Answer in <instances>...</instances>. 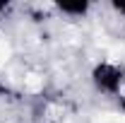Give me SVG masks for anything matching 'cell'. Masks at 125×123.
Returning a JSON list of instances; mask_svg holds the SVG:
<instances>
[{
    "label": "cell",
    "instance_id": "obj_1",
    "mask_svg": "<svg viewBox=\"0 0 125 123\" xmlns=\"http://www.w3.org/2000/svg\"><path fill=\"white\" fill-rule=\"evenodd\" d=\"M94 85L101 89V92L115 94L123 85V70L118 65H111V63H101L94 68Z\"/></svg>",
    "mask_w": 125,
    "mask_h": 123
},
{
    "label": "cell",
    "instance_id": "obj_2",
    "mask_svg": "<svg viewBox=\"0 0 125 123\" xmlns=\"http://www.w3.org/2000/svg\"><path fill=\"white\" fill-rule=\"evenodd\" d=\"M58 10L65 12V15H87V10H89V2H58Z\"/></svg>",
    "mask_w": 125,
    "mask_h": 123
},
{
    "label": "cell",
    "instance_id": "obj_3",
    "mask_svg": "<svg viewBox=\"0 0 125 123\" xmlns=\"http://www.w3.org/2000/svg\"><path fill=\"white\" fill-rule=\"evenodd\" d=\"M113 10H118L120 15H125V0H115L113 2Z\"/></svg>",
    "mask_w": 125,
    "mask_h": 123
}]
</instances>
